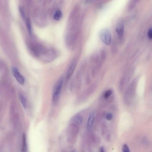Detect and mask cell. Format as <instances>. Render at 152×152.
Here are the masks:
<instances>
[{
  "mask_svg": "<svg viewBox=\"0 0 152 152\" xmlns=\"http://www.w3.org/2000/svg\"><path fill=\"white\" fill-rule=\"evenodd\" d=\"M112 94V92L111 90H109L105 93L104 97L105 98H107Z\"/></svg>",
  "mask_w": 152,
  "mask_h": 152,
  "instance_id": "cell-13",
  "label": "cell"
},
{
  "mask_svg": "<svg viewBox=\"0 0 152 152\" xmlns=\"http://www.w3.org/2000/svg\"><path fill=\"white\" fill-rule=\"evenodd\" d=\"M95 119V114L94 112H92L90 113L87 121V127L88 130H90L93 127Z\"/></svg>",
  "mask_w": 152,
  "mask_h": 152,
  "instance_id": "cell-4",
  "label": "cell"
},
{
  "mask_svg": "<svg viewBox=\"0 0 152 152\" xmlns=\"http://www.w3.org/2000/svg\"><path fill=\"white\" fill-rule=\"evenodd\" d=\"M148 35L149 38L151 40L152 39V31L151 28H150L148 32Z\"/></svg>",
  "mask_w": 152,
  "mask_h": 152,
  "instance_id": "cell-16",
  "label": "cell"
},
{
  "mask_svg": "<svg viewBox=\"0 0 152 152\" xmlns=\"http://www.w3.org/2000/svg\"><path fill=\"white\" fill-rule=\"evenodd\" d=\"M124 31V24L122 22H120L118 24L116 28V31L119 36L123 35Z\"/></svg>",
  "mask_w": 152,
  "mask_h": 152,
  "instance_id": "cell-6",
  "label": "cell"
},
{
  "mask_svg": "<svg viewBox=\"0 0 152 152\" xmlns=\"http://www.w3.org/2000/svg\"><path fill=\"white\" fill-rule=\"evenodd\" d=\"M122 151L123 152H130V151L129 147L126 144H124L123 145Z\"/></svg>",
  "mask_w": 152,
  "mask_h": 152,
  "instance_id": "cell-12",
  "label": "cell"
},
{
  "mask_svg": "<svg viewBox=\"0 0 152 152\" xmlns=\"http://www.w3.org/2000/svg\"><path fill=\"white\" fill-rule=\"evenodd\" d=\"M63 82L62 80H60L56 86L53 97V101L54 103L56 102L59 99L61 90H62Z\"/></svg>",
  "mask_w": 152,
  "mask_h": 152,
  "instance_id": "cell-3",
  "label": "cell"
},
{
  "mask_svg": "<svg viewBox=\"0 0 152 152\" xmlns=\"http://www.w3.org/2000/svg\"><path fill=\"white\" fill-rule=\"evenodd\" d=\"M19 99L20 101L21 102L23 106L25 109L27 105V101L26 98L24 95L21 94H19Z\"/></svg>",
  "mask_w": 152,
  "mask_h": 152,
  "instance_id": "cell-9",
  "label": "cell"
},
{
  "mask_svg": "<svg viewBox=\"0 0 152 152\" xmlns=\"http://www.w3.org/2000/svg\"><path fill=\"white\" fill-rule=\"evenodd\" d=\"M12 71L13 75L17 82L21 85H23L25 83V79L20 73L18 69L15 67H13L12 68Z\"/></svg>",
  "mask_w": 152,
  "mask_h": 152,
  "instance_id": "cell-2",
  "label": "cell"
},
{
  "mask_svg": "<svg viewBox=\"0 0 152 152\" xmlns=\"http://www.w3.org/2000/svg\"><path fill=\"white\" fill-rule=\"evenodd\" d=\"M74 121L76 124L80 125L82 123L83 119L81 116L80 115H77L74 117Z\"/></svg>",
  "mask_w": 152,
  "mask_h": 152,
  "instance_id": "cell-8",
  "label": "cell"
},
{
  "mask_svg": "<svg viewBox=\"0 0 152 152\" xmlns=\"http://www.w3.org/2000/svg\"><path fill=\"white\" fill-rule=\"evenodd\" d=\"M113 115L111 113H109L106 115V118L108 120H111L113 118Z\"/></svg>",
  "mask_w": 152,
  "mask_h": 152,
  "instance_id": "cell-15",
  "label": "cell"
},
{
  "mask_svg": "<svg viewBox=\"0 0 152 152\" xmlns=\"http://www.w3.org/2000/svg\"><path fill=\"white\" fill-rule=\"evenodd\" d=\"M99 151L101 152H104L105 151L104 148L103 146H101L100 148Z\"/></svg>",
  "mask_w": 152,
  "mask_h": 152,
  "instance_id": "cell-17",
  "label": "cell"
},
{
  "mask_svg": "<svg viewBox=\"0 0 152 152\" xmlns=\"http://www.w3.org/2000/svg\"><path fill=\"white\" fill-rule=\"evenodd\" d=\"M27 25V28L29 31V33H30V35H32V28L31 24L30 21L29 19H27L26 21Z\"/></svg>",
  "mask_w": 152,
  "mask_h": 152,
  "instance_id": "cell-11",
  "label": "cell"
},
{
  "mask_svg": "<svg viewBox=\"0 0 152 152\" xmlns=\"http://www.w3.org/2000/svg\"><path fill=\"white\" fill-rule=\"evenodd\" d=\"M99 36L102 42L107 45L110 44L111 42V35L110 32L106 29H103L100 31Z\"/></svg>",
  "mask_w": 152,
  "mask_h": 152,
  "instance_id": "cell-1",
  "label": "cell"
},
{
  "mask_svg": "<svg viewBox=\"0 0 152 152\" xmlns=\"http://www.w3.org/2000/svg\"><path fill=\"white\" fill-rule=\"evenodd\" d=\"M76 62H74L69 67L67 70L66 74V78L67 80H68L71 77L72 74L73 73L74 70H75L76 67Z\"/></svg>",
  "mask_w": 152,
  "mask_h": 152,
  "instance_id": "cell-5",
  "label": "cell"
},
{
  "mask_svg": "<svg viewBox=\"0 0 152 152\" xmlns=\"http://www.w3.org/2000/svg\"><path fill=\"white\" fill-rule=\"evenodd\" d=\"M27 146L25 134L23 133V145L22 151L25 152L27 151Z\"/></svg>",
  "mask_w": 152,
  "mask_h": 152,
  "instance_id": "cell-7",
  "label": "cell"
},
{
  "mask_svg": "<svg viewBox=\"0 0 152 152\" xmlns=\"http://www.w3.org/2000/svg\"><path fill=\"white\" fill-rule=\"evenodd\" d=\"M19 11H20L21 15L22 17L24 19H25V11H24V10L23 8L22 7L20 8V9H19Z\"/></svg>",
  "mask_w": 152,
  "mask_h": 152,
  "instance_id": "cell-14",
  "label": "cell"
},
{
  "mask_svg": "<svg viewBox=\"0 0 152 152\" xmlns=\"http://www.w3.org/2000/svg\"><path fill=\"white\" fill-rule=\"evenodd\" d=\"M62 16V13L59 10L56 11L54 15V18L55 20H59Z\"/></svg>",
  "mask_w": 152,
  "mask_h": 152,
  "instance_id": "cell-10",
  "label": "cell"
}]
</instances>
